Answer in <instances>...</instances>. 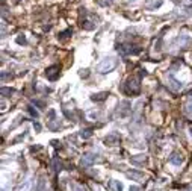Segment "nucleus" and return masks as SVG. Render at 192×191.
I'll use <instances>...</instances> for the list:
<instances>
[{
	"label": "nucleus",
	"mask_w": 192,
	"mask_h": 191,
	"mask_svg": "<svg viewBox=\"0 0 192 191\" xmlns=\"http://www.w3.org/2000/svg\"><path fill=\"white\" fill-rule=\"evenodd\" d=\"M141 90V84H139V77H130L126 85H124V91L127 94H138Z\"/></svg>",
	"instance_id": "obj_1"
},
{
	"label": "nucleus",
	"mask_w": 192,
	"mask_h": 191,
	"mask_svg": "<svg viewBox=\"0 0 192 191\" xmlns=\"http://www.w3.org/2000/svg\"><path fill=\"white\" fill-rule=\"evenodd\" d=\"M115 65H117V61H115L114 58H106V59H103V61L98 64L97 72L101 73V74H104V73L112 72V70L115 68Z\"/></svg>",
	"instance_id": "obj_2"
},
{
	"label": "nucleus",
	"mask_w": 192,
	"mask_h": 191,
	"mask_svg": "<svg viewBox=\"0 0 192 191\" xmlns=\"http://www.w3.org/2000/svg\"><path fill=\"white\" fill-rule=\"evenodd\" d=\"M59 73H61V68L59 65H51L46 70V76H47L48 80H56L59 77Z\"/></svg>",
	"instance_id": "obj_3"
},
{
	"label": "nucleus",
	"mask_w": 192,
	"mask_h": 191,
	"mask_svg": "<svg viewBox=\"0 0 192 191\" xmlns=\"http://www.w3.org/2000/svg\"><path fill=\"white\" fill-rule=\"evenodd\" d=\"M94 161H96V156H94L92 153H86V155L82 158V166H83V167H89Z\"/></svg>",
	"instance_id": "obj_4"
},
{
	"label": "nucleus",
	"mask_w": 192,
	"mask_h": 191,
	"mask_svg": "<svg viewBox=\"0 0 192 191\" xmlns=\"http://www.w3.org/2000/svg\"><path fill=\"white\" fill-rule=\"evenodd\" d=\"M169 162L174 164V166H180V164H183V156L180 153H172L169 156Z\"/></svg>",
	"instance_id": "obj_5"
},
{
	"label": "nucleus",
	"mask_w": 192,
	"mask_h": 191,
	"mask_svg": "<svg viewBox=\"0 0 192 191\" xmlns=\"http://www.w3.org/2000/svg\"><path fill=\"white\" fill-rule=\"evenodd\" d=\"M118 49H120L122 53H126V55H130V53L136 55V53H139V52H141V49H132V46H120Z\"/></svg>",
	"instance_id": "obj_6"
},
{
	"label": "nucleus",
	"mask_w": 192,
	"mask_h": 191,
	"mask_svg": "<svg viewBox=\"0 0 192 191\" xmlns=\"http://www.w3.org/2000/svg\"><path fill=\"white\" fill-rule=\"evenodd\" d=\"M168 82H169V87H171L172 90H175V91L182 88V84H180V82H177L172 76H169V77H168Z\"/></svg>",
	"instance_id": "obj_7"
},
{
	"label": "nucleus",
	"mask_w": 192,
	"mask_h": 191,
	"mask_svg": "<svg viewBox=\"0 0 192 191\" xmlns=\"http://www.w3.org/2000/svg\"><path fill=\"white\" fill-rule=\"evenodd\" d=\"M109 187L112 191H122V184L118 182V181H111L109 182Z\"/></svg>",
	"instance_id": "obj_8"
},
{
	"label": "nucleus",
	"mask_w": 192,
	"mask_h": 191,
	"mask_svg": "<svg viewBox=\"0 0 192 191\" xmlns=\"http://www.w3.org/2000/svg\"><path fill=\"white\" fill-rule=\"evenodd\" d=\"M104 143L111 144V146H115V144L120 143V138H118V137H115V135H109V137L104 140Z\"/></svg>",
	"instance_id": "obj_9"
},
{
	"label": "nucleus",
	"mask_w": 192,
	"mask_h": 191,
	"mask_svg": "<svg viewBox=\"0 0 192 191\" xmlns=\"http://www.w3.org/2000/svg\"><path fill=\"white\" fill-rule=\"evenodd\" d=\"M82 27L86 29V30H92V29L96 27V23H92V21H89V20H83V21H82Z\"/></svg>",
	"instance_id": "obj_10"
},
{
	"label": "nucleus",
	"mask_w": 192,
	"mask_h": 191,
	"mask_svg": "<svg viewBox=\"0 0 192 191\" xmlns=\"http://www.w3.org/2000/svg\"><path fill=\"white\" fill-rule=\"evenodd\" d=\"M71 29H67V30H64V32H61V33H59V40H61V41H64V40H67V38H70V37H71Z\"/></svg>",
	"instance_id": "obj_11"
},
{
	"label": "nucleus",
	"mask_w": 192,
	"mask_h": 191,
	"mask_svg": "<svg viewBox=\"0 0 192 191\" xmlns=\"http://www.w3.org/2000/svg\"><path fill=\"white\" fill-rule=\"evenodd\" d=\"M107 96H109L107 93H98V94L92 96V100H96V102H101V100H104Z\"/></svg>",
	"instance_id": "obj_12"
},
{
	"label": "nucleus",
	"mask_w": 192,
	"mask_h": 191,
	"mask_svg": "<svg viewBox=\"0 0 192 191\" xmlns=\"http://www.w3.org/2000/svg\"><path fill=\"white\" fill-rule=\"evenodd\" d=\"M35 191H47V188H46V181L41 177L40 179V182H38V185H36V190Z\"/></svg>",
	"instance_id": "obj_13"
},
{
	"label": "nucleus",
	"mask_w": 192,
	"mask_h": 191,
	"mask_svg": "<svg viewBox=\"0 0 192 191\" xmlns=\"http://www.w3.org/2000/svg\"><path fill=\"white\" fill-rule=\"evenodd\" d=\"M80 135H82V138H89L92 135V129H83L80 132Z\"/></svg>",
	"instance_id": "obj_14"
},
{
	"label": "nucleus",
	"mask_w": 192,
	"mask_h": 191,
	"mask_svg": "<svg viewBox=\"0 0 192 191\" xmlns=\"http://www.w3.org/2000/svg\"><path fill=\"white\" fill-rule=\"evenodd\" d=\"M0 93H2V96L12 94V93H14V90H12V88H6V87H2V90H0Z\"/></svg>",
	"instance_id": "obj_15"
},
{
	"label": "nucleus",
	"mask_w": 192,
	"mask_h": 191,
	"mask_svg": "<svg viewBox=\"0 0 192 191\" xmlns=\"http://www.w3.org/2000/svg\"><path fill=\"white\" fill-rule=\"evenodd\" d=\"M127 176H130V177H136V179H141V177H142V173H138V171H130V173H127Z\"/></svg>",
	"instance_id": "obj_16"
},
{
	"label": "nucleus",
	"mask_w": 192,
	"mask_h": 191,
	"mask_svg": "<svg viewBox=\"0 0 192 191\" xmlns=\"http://www.w3.org/2000/svg\"><path fill=\"white\" fill-rule=\"evenodd\" d=\"M145 161V156H141V158H132V162H135V164H141V162H144Z\"/></svg>",
	"instance_id": "obj_17"
},
{
	"label": "nucleus",
	"mask_w": 192,
	"mask_h": 191,
	"mask_svg": "<svg viewBox=\"0 0 192 191\" xmlns=\"http://www.w3.org/2000/svg\"><path fill=\"white\" fill-rule=\"evenodd\" d=\"M186 112H188L189 115H192V102H189V103L186 105Z\"/></svg>",
	"instance_id": "obj_18"
},
{
	"label": "nucleus",
	"mask_w": 192,
	"mask_h": 191,
	"mask_svg": "<svg viewBox=\"0 0 192 191\" xmlns=\"http://www.w3.org/2000/svg\"><path fill=\"white\" fill-rule=\"evenodd\" d=\"M17 43H18V44H26V38H24V37H18V38H17Z\"/></svg>",
	"instance_id": "obj_19"
},
{
	"label": "nucleus",
	"mask_w": 192,
	"mask_h": 191,
	"mask_svg": "<svg viewBox=\"0 0 192 191\" xmlns=\"http://www.w3.org/2000/svg\"><path fill=\"white\" fill-rule=\"evenodd\" d=\"M29 112H30V114H32L33 117H38V112H36V111H33L32 108H29Z\"/></svg>",
	"instance_id": "obj_20"
},
{
	"label": "nucleus",
	"mask_w": 192,
	"mask_h": 191,
	"mask_svg": "<svg viewBox=\"0 0 192 191\" xmlns=\"http://www.w3.org/2000/svg\"><path fill=\"white\" fill-rule=\"evenodd\" d=\"M35 129H36V131H41V124H40V123H35Z\"/></svg>",
	"instance_id": "obj_21"
},
{
	"label": "nucleus",
	"mask_w": 192,
	"mask_h": 191,
	"mask_svg": "<svg viewBox=\"0 0 192 191\" xmlns=\"http://www.w3.org/2000/svg\"><path fill=\"white\" fill-rule=\"evenodd\" d=\"M130 191H139V190H138L136 187H133V188H130Z\"/></svg>",
	"instance_id": "obj_22"
},
{
	"label": "nucleus",
	"mask_w": 192,
	"mask_h": 191,
	"mask_svg": "<svg viewBox=\"0 0 192 191\" xmlns=\"http://www.w3.org/2000/svg\"><path fill=\"white\" fill-rule=\"evenodd\" d=\"M189 131H191V135H192V126H191V127H189Z\"/></svg>",
	"instance_id": "obj_23"
}]
</instances>
